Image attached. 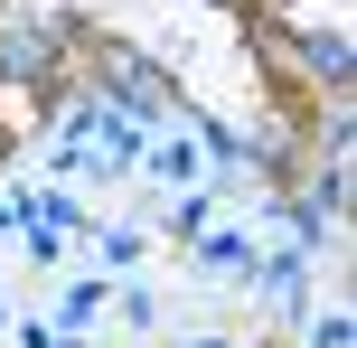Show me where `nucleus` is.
<instances>
[{
	"label": "nucleus",
	"instance_id": "f257e3e1",
	"mask_svg": "<svg viewBox=\"0 0 357 348\" xmlns=\"http://www.w3.org/2000/svg\"><path fill=\"white\" fill-rule=\"evenodd\" d=\"M66 38H75V19L66 10H38V0H10L0 10V75L10 85H56V66H66Z\"/></svg>",
	"mask_w": 357,
	"mask_h": 348
},
{
	"label": "nucleus",
	"instance_id": "f03ea898",
	"mask_svg": "<svg viewBox=\"0 0 357 348\" xmlns=\"http://www.w3.org/2000/svg\"><path fill=\"white\" fill-rule=\"evenodd\" d=\"M94 75H104V104H113V113H132V123H160V113H169L160 66H151L142 47H123V38H104V66H94Z\"/></svg>",
	"mask_w": 357,
	"mask_h": 348
},
{
	"label": "nucleus",
	"instance_id": "7ed1b4c3",
	"mask_svg": "<svg viewBox=\"0 0 357 348\" xmlns=\"http://www.w3.org/2000/svg\"><path fill=\"white\" fill-rule=\"evenodd\" d=\"M273 56H282V66H301L310 85H329V94H348V66H357L339 29H310V38H291V47H273Z\"/></svg>",
	"mask_w": 357,
	"mask_h": 348
},
{
	"label": "nucleus",
	"instance_id": "20e7f679",
	"mask_svg": "<svg viewBox=\"0 0 357 348\" xmlns=\"http://www.w3.org/2000/svg\"><path fill=\"white\" fill-rule=\"evenodd\" d=\"M142 169H151V179H160V188H197V179H207V151H197L188 113H178V132H169L160 151H142Z\"/></svg>",
	"mask_w": 357,
	"mask_h": 348
},
{
	"label": "nucleus",
	"instance_id": "39448f33",
	"mask_svg": "<svg viewBox=\"0 0 357 348\" xmlns=\"http://www.w3.org/2000/svg\"><path fill=\"white\" fill-rule=\"evenodd\" d=\"M188 245H197L207 273H245L254 264V226H216V236H188Z\"/></svg>",
	"mask_w": 357,
	"mask_h": 348
},
{
	"label": "nucleus",
	"instance_id": "423d86ee",
	"mask_svg": "<svg viewBox=\"0 0 357 348\" xmlns=\"http://www.w3.org/2000/svg\"><path fill=\"white\" fill-rule=\"evenodd\" d=\"M104 301H113L104 282H75V292L56 301V339H66V348H85V330H94V320H104Z\"/></svg>",
	"mask_w": 357,
	"mask_h": 348
},
{
	"label": "nucleus",
	"instance_id": "0eeeda50",
	"mask_svg": "<svg viewBox=\"0 0 357 348\" xmlns=\"http://www.w3.org/2000/svg\"><path fill=\"white\" fill-rule=\"evenodd\" d=\"M142 226H94V255H104V273H123V264H142Z\"/></svg>",
	"mask_w": 357,
	"mask_h": 348
},
{
	"label": "nucleus",
	"instance_id": "6e6552de",
	"mask_svg": "<svg viewBox=\"0 0 357 348\" xmlns=\"http://www.w3.org/2000/svg\"><path fill=\"white\" fill-rule=\"evenodd\" d=\"M310 348H348V301H329V311L310 320Z\"/></svg>",
	"mask_w": 357,
	"mask_h": 348
},
{
	"label": "nucleus",
	"instance_id": "1a4fd4ad",
	"mask_svg": "<svg viewBox=\"0 0 357 348\" xmlns=\"http://www.w3.org/2000/svg\"><path fill=\"white\" fill-rule=\"evenodd\" d=\"M178 348H254V339H235V330H188Z\"/></svg>",
	"mask_w": 357,
	"mask_h": 348
},
{
	"label": "nucleus",
	"instance_id": "9d476101",
	"mask_svg": "<svg viewBox=\"0 0 357 348\" xmlns=\"http://www.w3.org/2000/svg\"><path fill=\"white\" fill-rule=\"evenodd\" d=\"M0 330H10V301H0Z\"/></svg>",
	"mask_w": 357,
	"mask_h": 348
}]
</instances>
